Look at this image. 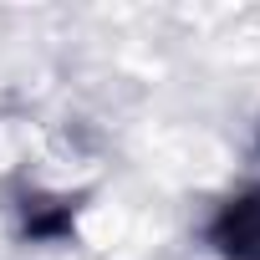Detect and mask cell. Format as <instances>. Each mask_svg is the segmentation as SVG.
<instances>
[{
    "instance_id": "1",
    "label": "cell",
    "mask_w": 260,
    "mask_h": 260,
    "mask_svg": "<svg viewBox=\"0 0 260 260\" xmlns=\"http://www.w3.org/2000/svg\"><path fill=\"white\" fill-rule=\"evenodd\" d=\"M214 245H219V255H230V260H260V164H255L250 179L230 194V204H219Z\"/></svg>"
}]
</instances>
